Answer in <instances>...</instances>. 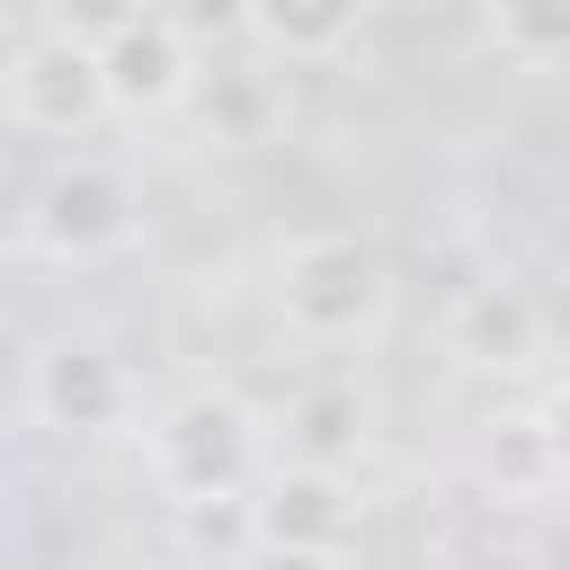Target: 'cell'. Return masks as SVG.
Segmentation results:
<instances>
[{"mask_svg": "<svg viewBox=\"0 0 570 570\" xmlns=\"http://www.w3.org/2000/svg\"><path fill=\"white\" fill-rule=\"evenodd\" d=\"M276 321L303 338V347H356L383 330L392 312V258L347 232V223H321V232H294L276 249Z\"/></svg>", "mask_w": 570, "mask_h": 570, "instance_id": "1", "label": "cell"}, {"mask_svg": "<svg viewBox=\"0 0 570 570\" xmlns=\"http://www.w3.org/2000/svg\"><path fill=\"white\" fill-rule=\"evenodd\" d=\"M142 463H151V490L169 508H223V499H249L258 481V419L223 392V383H196L178 401H160L142 419Z\"/></svg>", "mask_w": 570, "mask_h": 570, "instance_id": "2", "label": "cell"}, {"mask_svg": "<svg viewBox=\"0 0 570 570\" xmlns=\"http://www.w3.org/2000/svg\"><path fill=\"white\" fill-rule=\"evenodd\" d=\"M18 232H27V249L53 258V267H98V258H125V249L142 240V196H134V178L107 169V160H62V169H45V178L27 187Z\"/></svg>", "mask_w": 570, "mask_h": 570, "instance_id": "3", "label": "cell"}, {"mask_svg": "<svg viewBox=\"0 0 570 570\" xmlns=\"http://www.w3.org/2000/svg\"><path fill=\"white\" fill-rule=\"evenodd\" d=\"M27 410L62 436H125L134 428V374L107 338L62 330L27 356Z\"/></svg>", "mask_w": 570, "mask_h": 570, "instance_id": "4", "label": "cell"}, {"mask_svg": "<svg viewBox=\"0 0 570 570\" xmlns=\"http://www.w3.org/2000/svg\"><path fill=\"white\" fill-rule=\"evenodd\" d=\"M240 508L267 552H356V534H365V499L330 463H285V472L249 481Z\"/></svg>", "mask_w": 570, "mask_h": 570, "instance_id": "5", "label": "cell"}, {"mask_svg": "<svg viewBox=\"0 0 570 570\" xmlns=\"http://www.w3.org/2000/svg\"><path fill=\"white\" fill-rule=\"evenodd\" d=\"M196 71H205V45L169 18V9H142L134 27H116L98 45V89H107V116H178L196 98Z\"/></svg>", "mask_w": 570, "mask_h": 570, "instance_id": "6", "label": "cell"}, {"mask_svg": "<svg viewBox=\"0 0 570 570\" xmlns=\"http://www.w3.org/2000/svg\"><path fill=\"white\" fill-rule=\"evenodd\" d=\"M0 107L18 134H45V142H71L107 116V89H98V53L89 45H62V36H36L9 53L0 71Z\"/></svg>", "mask_w": 570, "mask_h": 570, "instance_id": "7", "label": "cell"}, {"mask_svg": "<svg viewBox=\"0 0 570 570\" xmlns=\"http://www.w3.org/2000/svg\"><path fill=\"white\" fill-rule=\"evenodd\" d=\"M445 347L463 365H481V374H517L543 347V321H534V303L517 285H463L454 312H445Z\"/></svg>", "mask_w": 570, "mask_h": 570, "instance_id": "8", "label": "cell"}, {"mask_svg": "<svg viewBox=\"0 0 570 570\" xmlns=\"http://www.w3.org/2000/svg\"><path fill=\"white\" fill-rule=\"evenodd\" d=\"M240 18L276 62H338L365 36L374 0H240Z\"/></svg>", "mask_w": 570, "mask_h": 570, "instance_id": "9", "label": "cell"}, {"mask_svg": "<svg viewBox=\"0 0 570 570\" xmlns=\"http://www.w3.org/2000/svg\"><path fill=\"white\" fill-rule=\"evenodd\" d=\"M365 454V401H356V383H312V392H294V410H285V463H330V472H347Z\"/></svg>", "mask_w": 570, "mask_h": 570, "instance_id": "10", "label": "cell"}, {"mask_svg": "<svg viewBox=\"0 0 570 570\" xmlns=\"http://www.w3.org/2000/svg\"><path fill=\"white\" fill-rule=\"evenodd\" d=\"M187 107H196L205 134L232 142V151L267 142L276 116H285V107H276V80H267V71H240V62H232V71H196V98H187Z\"/></svg>", "mask_w": 570, "mask_h": 570, "instance_id": "11", "label": "cell"}, {"mask_svg": "<svg viewBox=\"0 0 570 570\" xmlns=\"http://www.w3.org/2000/svg\"><path fill=\"white\" fill-rule=\"evenodd\" d=\"M490 45L517 71H561V53H570V0H490Z\"/></svg>", "mask_w": 570, "mask_h": 570, "instance_id": "12", "label": "cell"}, {"mask_svg": "<svg viewBox=\"0 0 570 570\" xmlns=\"http://www.w3.org/2000/svg\"><path fill=\"white\" fill-rule=\"evenodd\" d=\"M151 0H45V36H62V45H107L116 27H134Z\"/></svg>", "mask_w": 570, "mask_h": 570, "instance_id": "13", "label": "cell"}, {"mask_svg": "<svg viewBox=\"0 0 570 570\" xmlns=\"http://www.w3.org/2000/svg\"><path fill=\"white\" fill-rule=\"evenodd\" d=\"M178 27H187L196 45H232V36H249L240 0H187V9H178Z\"/></svg>", "mask_w": 570, "mask_h": 570, "instance_id": "14", "label": "cell"}, {"mask_svg": "<svg viewBox=\"0 0 570 570\" xmlns=\"http://www.w3.org/2000/svg\"><path fill=\"white\" fill-rule=\"evenodd\" d=\"M249 570H347V552H267V543H258Z\"/></svg>", "mask_w": 570, "mask_h": 570, "instance_id": "15", "label": "cell"}]
</instances>
